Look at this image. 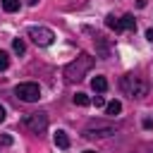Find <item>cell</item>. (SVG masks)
Listing matches in <instances>:
<instances>
[{
	"instance_id": "cell-1",
	"label": "cell",
	"mask_w": 153,
	"mask_h": 153,
	"mask_svg": "<svg viewBox=\"0 0 153 153\" xmlns=\"http://www.w3.org/2000/svg\"><path fill=\"white\" fill-rule=\"evenodd\" d=\"M91 67H93V57H91L88 53H81L76 60H72V62L65 67V79H67V81H81L84 74H86Z\"/></svg>"
},
{
	"instance_id": "cell-2",
	"label": "cell",
	"mask_w": 153,
	"mask_h": 153,
	"mask_svg": "<svg viewBox=\"0 0 153 153\" xmlns=\"http://www.w3.org/2000/svg\"><path fill=\"white\" fill-rule=\"evenodd\" d=\"M120 88H122V93L129 96V98H143L146 91H148V84H146L141 76H136V74H124L122 81H120Z\"/></svg>"
},
{
	"instance_id": "cell-3",
	"label": "cell",
	"mask_w": 153,
	"mask_h": 153,
	"mask_svg": "<svg viewBox=\"0 0 153 153\" xmlns=\"http://www.w3.org/2000/svg\"><path fill=\"white\" fill-rule=\"evenodd\" d=\"M22 127L31 134H41L48 129V115L45 112H29L22 117Z\"/></svg>"
},
{
	"instance_id": "cell-4",
	"label": "cell",
	"mask_w": 153,
	"mask_h": 153,
	"mask_svg": "<svg viewBox=\"0 0 153 153\" xmlns=\"http://www.w3.org/2000/svg\"><path fill=\"white\" fill-rule=\"evenodd\" d=\"M29 38L38 45V48H45V45H50L53 43V38H55V33L48 29V26H29Z\"/></svg>"
},
{
	"instance_id": "cell-5",
	"label": "cell",
	"mask_w": 153,
	"mask_h": 153,
	"mask_svg": "<svg viewBox=\"0 0 153 153\" xmlns=\"http://www.w3.org/2000/svg\"><path fill=\"white\" fill-rule=\"evenodd\" d=\"M14 93H17V98L24 100V103H33V100L41 98V88H38V84H33V81H24V84H19V86L14 88Z\"/></svg>"
},
{
	"instance_id": "cell-6",
	"label": "cell",
	"mask_w": 153,
	"mask_h": 153,
	"mask_svg": "<svg viewBox=\"0 0 153 153\" xmlns=\"http://www.w3.org/2000/svg\"><path fill=\"white\" fill-rule=\"evenodd\" d=\"M115 134V127L112 124H91L84 129V136L86 139H103V136H110Z\"/></svg>"
},
{
	"instance_id": "cell-7",
	"label": "cell",
	"mask_w": 153,
	"mask_h": 153,
	"mask_svg": "<svg viewBox=\"0 0 153 153\" xmlns=\"http://www.w3.org/2000/svg\"><path fill=\"white\" fill-rule=\"evenodd\" d=\"M131 29H136L134 14H124L122 19H117V29H115V31H131Z\"/></svg>"
},
{
	"instance_id": "cell-8",
	"label": "cell",
	"mask_w": 153,
	"mask_h": 153,
	"mask_svg": "<svg viewBox=\"0 0 153 153\" xmlns=\"http://www.w3.org/2000/svg\"><path fill=\"white\" fill-rule=\"evenodd\" d=\"M53 141H55V146L57 148H69V136H67V131H62V129H57L55 131V136H53Z\"/></svg>"
},
{
	"instance_id": "cell-9",
	"label": "cell",
	"mask_w": 153,
	"mask_h": 153,
	"mask_svg": "<svg viewBox=\"0 0 153 153\" xmlns=\"http://www.w3.org/2000/svg\"><path fill=\"white\" fill-rule=\"evenodd\" d=\"M91 86H93L96 93H103V91L108 88V79H105V76H93V79H91Z\"/></svg>"
},
{
	"instance_id": "cell-10",
	"label": "cell",
	"mask_w": 153,
	"mask_h": 153,
	"mask_svg": "<svg viewBox=\"0 0 153 153\" xmlns=\"http://www.w3.org/2000/svg\"><path fill=\"white\" fill-rule=\"evenodd\" d=\"M105 112H108V115H112V117H115V115H120V112H122V103H120V100H110V103L105 105Z\"/></svg>"
},
{
	"instance_id": "cell-11",
	"label": "cell",
	"mask_w": 153,
	"mask_h": 153,
	"mask_svg": "<svg viewBox=\"0 0 153 153\" xmlns=\"http://www.w3.org/2000/svg\"><path fill=\"white\" fill-rule=\"evenodd\" d=\"M2 10L5 12H17L19 10V0H2Z\"/></svg>"
},
{
	"instance_id": "cell-12",
	"label": "cell",
	"mask_w": 153,
	"mask_h": 153,
	"mask_svg": "<svg viewBox=\"0 0 153 153\" xmlns=\"http://www.w3.org/2000/svg\"><path fill=\"white\" fill-rule=\"evenodd\" d=\"M72 100H74V105H81V108H84V105H88V103H91V98H88V96H86V93H76V96H74V98H72Z\"/></svg>"
},
{
	"instance_id": "cell-13",
	"label": "cell",
	"mask_w": 153,
	"mask_h": 153,
	"mask_svg": "<svg viewBox=\"0 0 153 153\" xmlns=\"http://www.w3.org/2000/svg\"><path fill=\"white\" fill-rule=\"evenodd\" d=\"M12 48H14V53H17V55H22V53L26 50V43H24L22 38H14V41H12Z\"/></svg>"
},
{
	"instance_id": "cell-14",
	"label": "cell",
	"mask_w": 153,
	"mask_h": 153,
	"mask_svg": "<svg viewBox=\"0 0 153 153\" xmlns=\"http://www.w3.org/2000/svg\"><path fill=\"white\" fill-rule=\"evenodd\" d=\"M7 67H10V55L5 50H0V72H5Z\"/></svg>"
},
{
	"instance_id": "cell-15",
	"label": "cell",
	"mask_w": 153,
	"mask_h": 153,
	"mask_svg": "<svg viewBox=\"0 0 153 153\" xmlns=\"http://www.w3.org/2000/svg\"><path fill=\"white\" fill-rule=\"evenodd\" d=\"M105 26H108V29H117V19H115L112 14H108V17H105Z\"/></svg>"
},
{
	"instance_id": "cell-16",
	"label": "cell",
	"mask_w": 153,
	"mask_h": 153,
	"mask_svg": "<svg viewBox=\"0 0 153 153\" xmlns=\"http://www.w3.org/2000/svg\"><path fill=\"white\" fill-rule=\"evenodd\" d=\"M93 103H96V108H103V105H105V100H103V96H96V98H93Z\"/></svg>"
},
{
	"instance_id": "cell-17",
	"label": "cell",
	"mask_w": 153,
	"mask_h": 153,
	"mask_svg": "<svg viewBox=\"0 0 153 153\" xmlns=\"http://www.w3.org/2000/svg\"><path fill=\"white\" fill-rule=\"evenodd\" d=\"M146 38H148V41L153 43V29H148V31H146Z\"/></svg>"
},
{
	"instance_id": "cell-18",
	"label": "cell",
	"mask_w": 153,
	"mask_h": 153,
	"mask_svg": "<svg viewBox=\"0 0 153 153\" xmlns=\"http://www.w3.org/2000/svg\"><path fill=\"white\" fill-rule=\"evenodd\" d=\"M2 120H5V108L0 105V122H2Z\"/></svg>"
},
{
	"instance_id": "cell-19",
	"label": "cell",
	"mask_w": 153,
	"mask_h": 153,
	"mask_svg": "<svg viewBox=\"0 0 153 153\" xmlns=\"http://www.w3.org/2000/svg\"><path fill=\"white\" fill-rule=\"evenodd\" d=\"M26 2H29V5H38V0H26Z\"/></svg>"
},
{
	"instance_id": "cell-20",
	"label": "cell",
	"mask_w": 153,
	"mask_h": 153,
	"mask_svg": "<svg viewBox=\"0 0 153 153\" xmlns=\"http://www.w3.org/2000/svg\"><path fill=\"white\" fill-rule=\"evenodd\" d=\"M84 153H96V151H84Z\"/></svg>"
}]
</instances>
